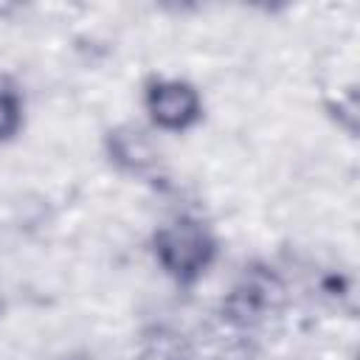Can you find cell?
<instances>
[{
  "label": "cell",
  "instance_id": "1",
  "mask_svg": "<svg viewBox=\"0 0 360 360\" xmlns=\"http://www.w3.org/2000/svg\"><path fill=\"white\" fill-rule=\"evenodd\" d=\"M158 262L177 281H194L214 259L211 233L194 219H177L155 233Z\"/></svg>",
  "mask_w": 360,
  "mask_h": 360
},
{
  "label": "cell",
  "instance_id": "2",
  "mask_svg": "<svg viewBox=\"0 0 360 360\" xmlns=\"http://www.w3.org/2000/svg\"><path fill=\"white\" fill-rule=\"evenodd\" d=\"M146 110L160 129L180 132L200 118V96L186 82H155L146 90Z\"/></svg>",
  "mask_w": 360,
  "mask_h": 360
},
{
  "label": "cell",
  "instance_id": "3",
  "mask_svg": "<svg viewBox=\"0 0 360 360\" xmlns=\"http://www.w3.org/2000/svg\"><path fill=\"white\" fill-rule=\"evenodd\" d=\"M112 155L118 163H127L132 169H141L146 160H149V146L143 143V138L138 132H115L112 141Z\"/></svg>",
  "mask_w": 360,
  "mask_h": 360
},
{
  "label": "cell",
  "instance_id": "4",
  "mask_svg": "<svg viewBox=\"0 0 360 360\" xmlns=\"http://www.w3.org/2000/svg\"><path fill=\"white\" fill-rule=\"evenodd\" d=\"M20 127V101L8 90H0V141L11 138Z\"/></svg>",
  "mask_w": 360,
  "mask_h": 360
}]
</instances>
